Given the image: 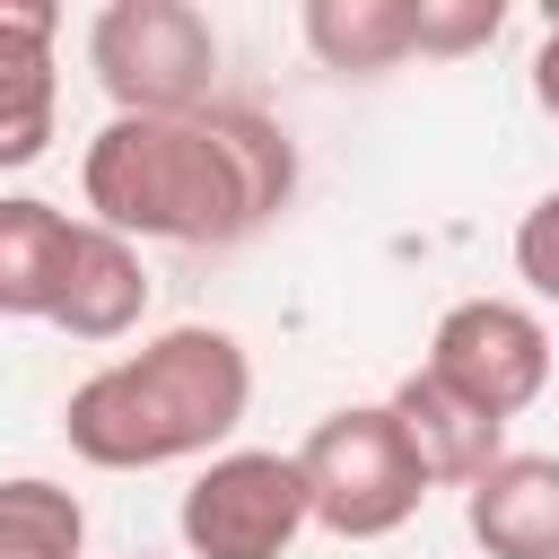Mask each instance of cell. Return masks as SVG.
Instances as JSON below:
<instances>
[{
	"label": "cell",
	"instance_id": "obj_1",
	"mask_svg": "<svg viewBox=\"0 0 559 559\" xmlns=\"http://www.w3.org/2000/svg\"><path fill=\"white\" fill-rule=\"evenodd\" d=\"M79 192L96 227L157 236V245H236L271 227L297 192V148L253 105H201V114H114L87 157Z\"/></svg>",
	"mask_w": 559,
	"mask_h": 559
},
{
	"label": "cell",
	"instance_id": "obj_2",
	"mask_svg": "<svg viewBox=\"0 0 559 559\" xmlns=\"http://www.w3.org/2000/svg\"><path fill=\"white\" fill-rule=\"evenodd\" d=\"M245 402H253L245 341L218 323H175L148 349L96 367L61 402V437L96 472H157V463H192V454L227 445Z\"/></svg>",
	"mask_w": 559,
	"mask_h": 559
},
{
	"label": "cell",
	"instance_id": "obj_3",
	"mask_svg": "<svg viewBox=\"0 0 559 559\" xmlns=\"http://www.w3.org/2000/svg\"><path fill=\"white\" fill-rule=\"evenodd\" d=\"M297 472H306L314 524L341 533V542H384L428 498V472H419L393 402H341V411H323L306 428V445H297Z\"/></svg>",
	"mask_w": 559,
	"mask_h": 559
},
{
	"label": "cell",
	"instance_id": "obj_4",
	"mask_svg": "<svg viewBox=\"0 0 559 559\" xmlns=\"http://www.w3.org/2000/svg\"><path fill=\"white\" fill-rule=\"evenodd\" d=\"M87 70L114 114H201L218 105V26L192 0H105L87 26Z\"/></svg>",
	"mask_w": 559,
	"mask_h": 559
},
{
	"label": "cell",
	"instance_id": "obj_5",
	"mask_svg": "<svg viewBox=\"0 0 559 559\" xmlns=\"http://www.w3.org/2000/svg\"><path fill=\"white\" fill-rule=\"evenodd\" d=\"M175 524H183V559H280L314 524L306 472H297V454H262V445L210 454L201 480L183 489Z\"/></svg>",
	"mask_w": 559,
	"mask_h": 559
},
{
	"label": "cell",
	"instance_id": "obj_6",
	"mask_svg": "<svg viewBox=\"0 0 559 559\" xmlns=\"http://www.w3.org/2000/svg\"><path fill=\"white\" fill-rule=\"evenodd\" d=\"M428 376L454 384L472 411H489L498 428L515 411H533L550 393V332L533 306L515 297H463L437 314V341H428Z\"/></svg>",
	"mask_w": 559,
	"mask_h": 559
},
{
	"label": "cell",
	"instance_id": "obj_7",
	"mask_svg": "<svg viewBox=\"0 0 559 559\" xmlns=\"http://www.w3.org/2000/svg\"><path fill=\"white\" fill-rule=\"evenodd\" d=\"M52 0H0V175L35 166L61 122V79H52Z\"/></svg>",
	"mask_w": 559,
	"mask_h": 559
},
{
	"label": "cell",
	"instance_id": "obj_8",
	"mask_svg": "<svg viewBox=\"0 0 559 559\" xmlns=\"http://www.w3.org/2000/svg\"><path fill=\"white\" fill-rule=\"evenodd\" d=\"M463 524L489 559H559V454H498L463 489Z\"/></svg>",
	"mask_w": 559,
	"mask_h": 559
},
{
	"label": "cell",
	"instance_id": "obj_9",
	"mask_svg": "<svg viewBox=\"0 0 559 559\" xmlns=\"http://www.w3.org/2000/svg\"><path fill=\"white\" fill-rule=\"evenodd\" d=\"M393 419H402L428 489H472V480L507 454V428H498L489 411H472L454 384H437L428 367H411V376L393 384Z\"/></svg>",
	"mask_w": 559,
	"mask_h": 559
},
{
	"label": "cell",
	"instance_id": "obj_10",
	"mask_svg": "<svg viewBox=\"0 0 559 559\" xmlns=\"http://www.w3.org/2000/svg\"><path fill=\"white\" fill-rule=\"evenodd\" d=\"M70 253H79V218L35 201V192H0V314L9 323H52L61 288H70Z\"/></svg>",
	"mask_w": 559,
	"mask_h": 559
},
{
	"label": "cell",
	"instance_id": "obj_11",
	"mask_svg": "<svg viewBox=\"0 0 559 559\" xmlns=\"http://www.w3.org/2000/svg\"><path fill=\"white\" fill-rule=\"evenodd\" d=\"M140 314H148V271H140L131 236L79 218V253H70V288L52 306V332H70V341H122Z\"/></svg>",
	"mask_w": 559,
	"mask_h": 559
},
{
	"label": "cell",
	"instance_id": "obj_12",
	"mask_svg": "<svg viewBox=\"0 0 559 559\" xmlns=\"http://www.w3.org/2000/svg\"><path fill=\"white\" fill-rule=\"evenodd\" d=\"M297 35L323 70L376 79V70H402L419 52V0H306Z\"/></svg>",
	"mask_w": 559,
	"mask_h": 559
},
{
	"label": "cell",
	"instance_id": "obj_13",
	"mask_svg": "<svg viewBox=\"0 0 559 559\" xmlns=\"http://www.w3.org/2000/svg\"><path fill=\"white\" fill-rule=\"evenodd\" d=\"M87 542V507L61 480H0V559H79Z\"/></svg>",
	"mask_w": 559,
	"mask_h": 559
},
{
	"label": "cell",
	"instance_id": "obj_14",
	"mask_svg": "<svg viewBox=\"0 0 559 559\" xmlns=\"http://www.w3.org/2000/svg\"><path fill=\"white\" fill-rule=\"evenodd\" d=\"M507 0H419V61H463L480 44H498Z\"/></svg>",
	"mask_w": 559,
	"mask_h": 559
},
{
	"label": "cell",
	"instance_id": "obj_15",
	"mask_svg": "<svg viewBox=\"0 0 559 559\" xmlns=\"http://www.w3.org/2000/svg\"><path fill=\"white\" fill-rule=\"evenodd\" d=\"M515 280H524L542 306H559V192H542V201L515 218Z\"/></svg>",
	"mask_w": 559,
	"mask_h": 559
},
{
	"label": "cell",
	"instance_id": "obj_16",
	"mask_svg": "<svg viewBox=\"0 0 559 559\" xmlns=\"http://www.w3.org/2000/svg\"><path fill=\"white\" fill-rule=\"evenodd\" d=\"M533 105L559 122V0H550V17H542V44H533Z\"/></svg>",
	"mask_w": 559,
	"mask_h": 559
},
{
	"label": "cell",
	"instance_id": "obj_17",
	"mask_svg": "<svg viewBox=\"0 0 559 559\" xmlns=\"http://www.w3.org/2000/svg\"><path fill=\"white\" fill-rule=\"evenodd\" d=\"M140 559H148V550H140Z\"/></svg>",
	"mask_w": 559,
	"mask_h": 559
}]
</instances>
